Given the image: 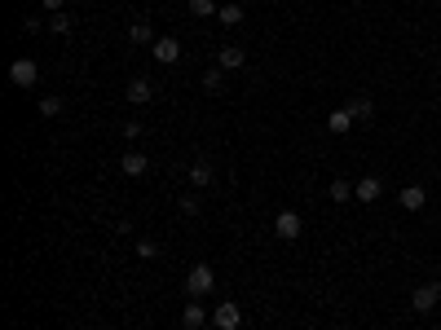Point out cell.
Listing matches in <instances>:
<instances>
[{
    "label": "cell",
    "mask_w": 441,
    "mask_h": 330,
    "mask_svg": "<svg viewBox=\"0 0 441 330\" xmlns=\"http://www.w3.org/2000/svg\"><path fill=\"white\" fill-rule=\"evenodd\" d=\"M212 286H217V273H212L207 264H194V269L186 273V291L194 295V300H199V295H207Z\"/></svg>",
    "instance_id": "1"
},
{
    "label": "cell",
    "mask_w": 441,
    "mask_h": 330,
    "mask_svg": "<svg viewBox=\"0 0 441 330\" xmlns=\"http://www.w3.org/2000/svg\"><path fill=\"white\" fill-rule=\"evenodd\" d=\"M437 304H441V282H423V286L411 291V308L415 312H433Z\"/></svg>",
    "instance_id": "2"
},
{
    "label": "cell",
    "mask_w": 441,
    "mask_h": 330,
    "mask_svg": "<svg viewBox=\"0 0 441 330\" xmlns=\"http://www.w3.org/2000/svg\"><path fill=\"white\" fill-rule=\"evenodd\" d=\"M9 79H13L18 88H31V84L40 79V66L31 62V58H18V62H9Z\"/></svg>",
    "instance_id": "3"
},
{
    "label": "cell",
    "mask_w": 441,
    "mask_h": 330,
    "mask_svg": "<svg viewBox=\"0 0 441 330\" xmlns=\"http://www.w3.org/2000/svg\"><path fill=\"white\" fill-rule=\"evenodd\" d=\"M300 229H305V220L296 216V211H279V216H274V234H279L283 242H296Z\"/></svg>",
    "instance_id": "4"
},
{
    "label": "cell",
    "mask_w": 441,
    "mask_h": 330,
    "mask_svg": "<svg viewBox=\"0 0 441 330\" xmlns=\"http://www.w3.org/2000/svg\"><path fill=\"white\" fill-rule=\"evenodd\" d=\"M151 53H155V62L172 66V62H181V40H172V36H159V40L151 44Z\"/></svg>",
    "instance_id": "5"
},
{
    "label": "cell",
    "mask_w": 441,
    "mask_h": 330,
    "mask_svg": "<svg viewBox=\"0 0 441 330\" xmlns=\"http://www.w3.org/2000/svg\"><path fill=\"white\" fill-rule=\"evenodd\" d=\"M212 322H217V330H238L243 326V312H238V304L225 300V304L212 308Z\"/></svg>",
    "instance_id": "6"
},
{
    "label": "cell",
    "mask_w": 441,
    "mask_h": 330,
    "mask_svg": "<svg viewBox=\"0 0 441 330\" xmlns=\"http://www.w3.org/2000/svg\"><path fill=\"white\" fill-rule=\"evenodd\" d=\"M128 102H133V106L155 102V84H151L146 75H133V79H128Z\"/></svg>",
    "instance_id": "7"
},
{
    "label": "cell",
    "mask_w": 441,
    "mask_h": 330,
    "mask_svg": "<svg viewBox=\"0 0 441 330\" xmlns=\"http://www.w3.org/2000/svg\"><path fill=\"white\" fill-rule=\"evenodd\" d=\"M380 176H362V180H357V185H353V198H357V203H375V198H380Z\"/></svg>",
    "instance_id": "8"
},
{
    "label": "cell",
    "mask_w": 441,
    "mask_h": 330,
    "mask_svg": "<svg viewBox=\"0 0 441 330\" xmlns=\"http://www.w3.org/2000/svg\"><path fill=\"white\" fill-rule=\"evenodd\" d=\"M120 168H124V176H146V168H151V159H146L141 150H128V154L120 159Z\"/></svg>",
    "instance_id": "9"
},
{
    "label": "cell",
    "mask_w": 441,
    "mask_h": 330,
    "mask_svg": "<svg viewBox=\"0 0 441 330\" xmlns=\"http://www.w3.org/2000/svg\"><path fill=\"white\" fill-rule=\"evenodd\" d=\"M243 62H248V53H243V48H234V44H225L221 53H217V66H221V71H238Z\"/></svg>",
    "instance_id": "10"
},
{
    "label": "cell",
    "mask_w": 441,
    "mask_h": 330,
    "mask_svg": "<svg viewBox=\"0 0 441 330\" xmlns=\"http://www.w3.org/2000/svg\"><path fill=\"white\" fill-rule=\"evenodd\" d=\"M397 203H402L406 211H419L423 203H428V194H423V185H406V190L397 194Z\"/></svg>",
    "instance_id": "11"
},
{
    "label": "cell",
    "mask_w": 441,
    "mask_h": 330,
    "mask_svg": "<svg viewBox=\"0 0 441 330\" xmlns=\"http://www.w3.org/2000/svg\"><path fill=\"white\" fill-rule=\"evenodd\" d=\"M181 326H186V330H199V326H203V304H199V300H190V304L181 308Z\"/></svg>",
    "instance_id": "12"
},
{
    "label": "cell",
    "mask_w": 441,
    "mask_h": 330,
    "mask_svg": "<svg viewBox=\"0 0 441 330\" xmlns=\"http://www.w3.org/2000/svg\"><path fill=\"white\" fill-rule=\"evenodd\" d=\"M128 40H133V44H155V27L151 22H133V27H128Z\"/></svg>",
    "instance_id": "13"
},
{
    "label": "cell",
    "mask_w": 441,
    "mask_h": 330,
    "mask_svg": "<svg viewBox=\"0 0 441 330\" xmlns=\"http://www.w3.org/2000/svg\"><path fill=\"white\" fill-rule=\"evenodd\" d=\"M357 119H353V114H349V106L345 110H331V119H326V128H331V132H349Z\"/></svg>",
    "instance_id": "14"
},
{
    "label": "cell",
    "mask_w": 441,
    "mask_h": 330,
    "mask_svg": "<svg viewBox=\"0 0 441 330\" xmlns=\"http://www.w3.org/2000/svg\"><path fill=\"white\" fill-rule=\"evenodd\" d=\"M190 185H199V190L212 185V163H203V159L194 163V168H190Z\"/></svg>",
    "instance_id": "15"
},
{
    "label": "cell",
    "mask_w": 441,
    "mask_h": 330,
    "mask_svg": "<svg viewBox=\"0 0 441 330\" xmlns=\"http://www.w3.org/2000/svg\"><path fill=\"white\" fill-rule=\"evenodd\" d=\"M349 114H353V119H371V114H375V102H371V97H353V102H349Z\"/></svg>",
    "instance_id": "16"
},
{
    "label": "cell",
    "mask_w": 441,
    "mask_h": 330,
    "mask_svg": "<svg viewBox=\"0 0 441 330\" xmlns=\"http://www.w3.org/2000/svg\"><path fill=\"white\" fill-rule=\"evenodd\" d=\"M217 18H221L225 27H238V22H243V5H221Z\"/></svg>",
    "instance_id": "17"
},
{
    "label": "cell",
    "mask_w": 441,
    "mask_h": 330,
    "mask_svg": "<svg viewBox=\"0 0 441 330\" xmlns=\"http://www.w3.org/2000/svg\"><path fill=\"white\" fill-rule=\"evenodd\" d=\"M49 31H53V36H71L75 22L67 18V13H53V18H49Z\"/></svg>",
    "instance_id": "18"
},
{
    "label": "cell",
    "mask_w": 441,
    "mask_h": 330,
    "mask_svg": "<svg viewBox=\"0 0 441 330\" xmlns=\"http://www.w3.org/2000/svg\"><path fill=\"white\" fill-rule=\"evenodd\" d=\"M221 84H225V71H221V66L203 71V88H207V93H221Z\"/></svg>",
    "instance_id": "19"
},
{
    "label": "cell",
    "mask_w": 441,
    "mask_h": 330,
    "mask_svg": "<svg viewBox=\"0 0 441 330\" xmlns=\"http://www.w3.org/2000/svg\"><path fill=\"white\" fill-rule=\"evenodd\" d=\"M217 9H221L217 0H190V13H194V18H212Z\"/></svg>",
    "instance_id": "20"
},
{
    "label": "cell",
    "mask_w": 441,
    "mask_h": 330,
    "mask_svg": "<svg viewBox=\"0 0 441 330\" xmlns=\"http://www.w3.org/2000/svg\"><path fill=\"white\" fill-rule=\"evenodd\" d=\"M177 207H181V216H199V194H181V198H177Z\"/></svg>",
    "instance_id": "21"
},
{
    "label": "cell",
    "mask_w": 441,
    "mask_h": 330,
    "mask_svg": "<svg viewBox=\"0 0 441 330\" xmlns=\"http://www.w3.org/2000/svg\"><path fill=\"white\" fill-rule=\"evenodd\" d=\"M40 114L44 119H58L62 114V97H40Z\"/></svg>",
    "instance_id": "22"
},
{
    "label": "cell",
    "mask_w": 441,
    "mask_h": 330,
    "mask_svg": "<svg viewBox=\"0 0 441 330\" xmlns=\"http://www.w3.org/2000/svg\"><path fill=\"white\" fill-rule=\"evenodd\" d=\"M331 198H335V203H349V198H353V185H349V180H331Z\"/></svg>",
    "instance_id": "23"
},
{
    "label": "cell",
    "mask_w": 441,
    "mask_h": 330,
    "mask_svg": "<svg viewBox=\"0 0 441 330\" xmlns=\"http://www.w3.org/2000/svg\"><path fill=\"white\" fill-rule=\"evenodd\" d=\"M137 256H141V260H155V256H159V242H155V238H137Z\"/></svg>",
    "instance_id": "24"
},
{
    "label": "cell",
    "mask_w": 441,
    "mask_h": 330,
    "mask_svg": "<svg viewBox=\"0 0 441 330\" xmlns=\"http://www.w3.org/2000/svg\"><path fill=\"white\" fill-rule=\"evenodd\" d=\"M141 132H146V128H141L137 119H133V124H124V137H128V141H137V137H141Z\"/></svg>",
    "instance_id": "25"
},
{
    "label": "cell",
    "mask_w": 441,
    "mask_h": 330,
    "mask_svg": "<svg viewBox=\"0 0 441 330\" xmlns=\"http://www.w3.org/2000/svg\"><path fill=\"white\" fill-rule=\"evenodd\" d=\"M44 27H49V22H40V18H27V22H23L27 36H36V31H44Z\"/></svg>",
    "instance_id": "26"
},
{
    "label": "cell",
    "mask_w": 441,
    "mask_h": 330,
    "mask_svg": "<svg viewBox=\"0 0 441 330\" xmlns=\"http://www.w3.org/2000/svg\"><path fill=\"white\" fill-rule=\"evenodd\" d=\"M40 5H44L49 13H67V9H62V5H67V0H40Z\"/></svg>",
    "instance_id": "27"
},
{
    "label": "cell",
    "mask_w": 441,
    "mask_h": 330,
    "mask_svg": "<svg viewBox=\"0 0 441 330\" xmlns=\"http://www.w3.org/2000/svg\"><path fill=\"white\" fill-rule=\"evenodd\" d=\"M437 71H441V62H437Z\"/></svg>",
    "instance_id": "28"
}]
</instances>
